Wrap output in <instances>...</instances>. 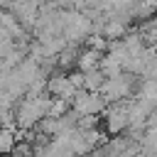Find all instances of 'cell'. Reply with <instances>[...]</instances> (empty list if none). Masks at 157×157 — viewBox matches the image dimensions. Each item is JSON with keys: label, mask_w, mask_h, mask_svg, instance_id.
I'll list each match as a JSON object with an SVG mask.
<instances>
[{"label": "cell", "mask_w": 157, "mask_h": 157, "mask_svg": "<svg viewBox=\"0 0 157 157\" xmlns=\"http://www.w3.org/2000/svg\"><path fill=\"white\" fill-rule=\"evenodd\" d=\"M132 91H135V76L120 71L115 76H108L98 93L103 96L105 103H118V101H128L132 96Z\"/></svg>", "instance_id": "cell-1"}, {"label": "cell", "mask_w": 157, "mask_h": 157, "mask_svg": "<svg viewBox=\"0 0 157 157\" xmlns=\"http://www.w3.org/2000/svg\"><path fill=\"white\" fill-rule=\"evenodd\" d=\"M101 115H103L105 130H108L110 135H123V132L128 130V101L108 103Z\"/></svg>", "instance_id": "cell-2"}, {"label": "cell", "mask_w": 157, "mask_h": 157, "mask_svg": "<svg viewBox=\"0 0 157 157\" xmlns=\"http://www.w3.org/2000/svg\"><path fill=\"white\" fill-rule=\"evenodd\" d=\"M98 61H101V52H96V49H81L78 52V56H76V64H74V71H81V74H86V71H91V69H98Z\"/></svg>", "instance_id": "cell-3"}, {"label": "cell", "mask_w": 157, "mask_h": 157, "mask_svg": "<svg viewBox=\"0 0 157 157\" xmlns=\"http://www.w3.org/2000/svg\"><path fill=\"white\" fill-rule=\"evenodd\" d=\"M22 130H17V128H5V125H0V155H10V152H15V145H17V135H20Z\"/></svg>", "instance_id": "cell-4"}]
</instances>
